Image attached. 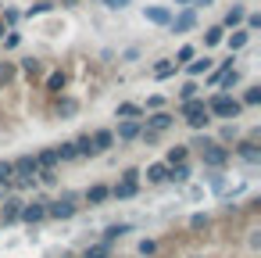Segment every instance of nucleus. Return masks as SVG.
Listing matches in <instances>:
<instances>
[{"instance_id": "nucleus-1", "label": "nucleus", "mask_w": 261, "mask_h": 258, "mask_svg": "<svg viewBox=\"0 0 261 258\" xmlns=\"http://www.w3.org/2000/svg\"><path fill=\"white\" fill-rule=\"evenodd\" d=\"M190 151H197V161L204 165V169H225L229 161H232V154H229V147L225 144H218L215 136H207V133H197V140L190 144Z\"/></svg>"}, {"instance_id": "nucleus-2", "label": "nucleus", "mask_w": 261, "mask_h": 258, "mask_svg": "<svg viewBox=\"0 0 261 258\" xmlns=\"http://www.w3.org/2000/svg\"><path fill=\"white\" fill-rule=\"evenodd\" d=\"M204 104H207V115H211L215 122H240V119L247 115V108L240 104L236 93H222V90H215L211 97H204Z\"/></svg>"}, {"instance_id": "nucleus-3", "label": "nucleus", "mask_w": 261, "mask_h": 258, "mask_svg": "<svg viewBox=\"0 0 261 258\" xmlns=\"http://www.w3.org/2000/svg\"><path fill=\"white\" fill-rule=\"evenodd\" d=\"M79 212H83V194H75V190H61L54 201L47 197V219H54V222H68Z\"/></svg>"}, {"instance_id": "nucleus-4", "label": "nucleus", "mask_w": 261, "mask_h": 258, "mask_svg": "<svg viewBox=\"0 0 261 258\" xmlns=\"http://www.w3.org/2000/svg\"><path fill=\"white\" fill-rule=\"evenodd\" d=\"M229 154H232L236 161L257 169V165H261V140H254V136H240V140L229 144Z\"/></svg>"}, {"instance_id": "nucleus-5", "label": "nucleus", "mask_w": 261, "mask_h": 258, "mask_svg": "<svg viewBox=\"0 0 261 258\" xmlns=\"http://www.w3.org/2000/svg\"><path fill=\"white\" fill-rule=\"evenodd\" d=\"M197 29H200V11H193V8L172 11V22H168V33H172V36H190V33H197Z\"/></svg>"}, {"instance_id": "nucleus-6", "label": "nucleus", "mask_w": 261, "mask_h": 258, "mask_svg": "<svg viewBox=\"0 0 261 258\" xmlns=\"http://www.w3.org/2000/svg\"><path fill=\"white\" fill-rule=\"evenodd\" d=\"M175 122H179V119H175V111H172V108L143 111V126H147V129H154V133H161V136H165V133H172V129H175Z\"/></svg>"}, {"instance_id": "nucleus-7", "label": "nucleus", "mask_w": 261, "mask_h": 258, "mask_svg": "<svg viewBox=\"0 0 261 258\" xmlns=\"http://www.w3.org/2000/svg\"><path fill=\"white\" fill-rule=\"evenodd\" d=\"M22 204H25L22 194L0 197V226H18V219H22Z\"/></svg>"}, {"instance_id": "nucleus-8", "label": "nucleus", "mask_w": 261, "mask_h": 258, "mask_svg": "<svg viewBox=\"0 0 261 258\" xmlns=\"http://www.w3.org/2000/svg\"><path fill=\"white\" fill-rule=\"evenodd\" d=\"M18 222H25L29 229L40 226V222H47V197H25V204H22V219H18Z\"/></svg>"}, {"instance_id": "nucleus-9", "label": "nucleus", "mask_w": 261, "mask_h": 258, "mask_svg": "<svg viewBox=\"0 0 261 258\" xmlns=\"http://www.w3.org/2000/svg\"><path fill=\"white\" fill-rule=\"evenodd\" d=\"M50 101H54V115H58L61 122H72V119L83 111V101H79V97H72L68 90H65V93H58V97H50Z\"/></svg>"}, {"instance_id": "nucleus-10", "label": "nucleus", "mask_w": 261, "mask_h": 258, "mask_svg": "<svg viewBox=\"0 0 261 258\" xmlns=\"http://www.w3.org/2000/svg\"><path fill=\"white\" fill-rule=\"evenodd\" d=\"M90 144H93V154H97V158H104V154H111V151L118 147L111 126H97V129H90Z\"/></svg>"}, {"instance_id": "nucleus-11", "label": "nucleus", "mask_w": 261, "mask_h": 258, "mask_svg": "<svg viewBox=\"0 0 261 258\" xmlns=\"http://www.w3.org/2000/svg\"><path fill=\"white\" fill-rule=\"evenodd\" d=\"M211 65H215V58H211L207 51H200V54H197L193 61H186V65H182L179 72H182L186 79H204V76L211 72Z\"/></svg>"}, {"instance_id": "nucleus-12", "label": "nucleus", "mask_w": 261, "mask_h": 258, "mask_svg": "<svg viewBox=\"0 0 261 258\" xmlns=\"http://www.w3.org/2000/svg\"><path fill=\"white\" fill-rule=\"evenodd\" d=\"M140 129H143V119H118L111 133H115V144H136Z\"/></svg>"}, {"instance_id": "nucleus-13", "label": "nucleus", "mask_w": 261, "mask_h": 258, "mask_svg": "<svg viewBox=\"0 0 261 258\" xmlns=\"http://www.w3.org/2000/svg\"><path fill=\"white\" fill-rule=\"evenodd\" d=\"M172 4H147L143 8V22H150V26H158V29H168V22H172Z\"/></svg>"}, {"instance_id": "nucleus-14", "label": "nucleus", "mask_w": 261, "mask_h": 258, "mask_svg": "<svg viewBox=\"0 0 261 258\" xmlns=\"http://www.w3.org/2000/svg\"><path fill=\"white\" fill-rule=\"evenodd\" d=\"M108 201H111V183H90L83 190V204H90V208H104Z\"/></svg>"}, {"instance_id": "nucleus-15", "label": "nucleus", "mask_w": 261, "mask_h": 258, "mask_svg": "<svg viewBox=\"0 0 261 258\" xmlns=\"http://www.w3.org/2000/svg\"><path fill=\"white\" fill-rule=\"evenodd\" d=\"M68 90V72L65 68H50L47 76H43V93L47 97H58V93H65Z\"/></svg>"}, {"instance_id": "nucleus-16", "label": "nucleus", "mask_w": 261, "mask_h": 258, "mask_svg": "<svg viewBox=\"0 0 261 258\" xmlns=\"http://www.w3.org/2000/svg\"><path fill=\"white\" fill-rule=\"evenodd\" d=\"M250 40H254V33H247V29L240 26V29H229L222 43H225V51H229V54H240V51H247V47H250Z\"/></svg>"}, {"instance_id": "nucleus-17", "label": "nucleus", "mask_w": 261, "mask_h": 258, "mask_svg": "<svg viewBox=\"0 0 261 258\" xmlns=\"http://www.w3.org/2000/svg\"><path fill=\"white\" fill-rule=\"evenodd\" d=\"M243 15H247V0H236V4L225 8V15H222L218 26H222L225 33H229V29H240V26H243Z\"/></svg>"}, {"instance_id": "nucleus-18", "label": "nucleus", "mask_w": 261, "mask_h": 258, "mask_svg": "<svg viewBox=\"0 0 261 258\" xmlns=\"http://www.w3.org/2000/svg\"><path fill=\"white\" fill-rule=\"evenodd\" d=\"M232 65H236V54H229V58L215 61V65H211V72L204 76V86H200V90H215V86H218V79H222V76H225Z\"/></svg>"}, {"instance_id": "nucleus-19", "label": "nucleus", "mask_w": 261, "mask_h": 258, "mask_svg": "<svg viewBox=\"0 0 261 258\" xmlns=\"http://www.w3.org/2000/svg\"><path fill=\"white\" fill-rule=\"evenodd\" d=\"M140 176L147 179V186H165L168 183V165L165 161H150L147 169H140Z\"/></svg>"}, {"instance_id": "nucleus-20", "label": "nucleus", "mask_w": 261, "mask_h": 258, "mask_svg": "<svg viewBox=\"0 0 261 258\" xmlns=\"http://www.w3.org/2000/svg\"><path fill=\"white\" fill-rule=\"evenodd\" d=\"M179 76V65L172 61V58H158L154 65H150V79H158V83H165V79H175Z\"/></svg>"}, {"instance_id": "nucleus-21", "label": "nucleus", "mask_w": 261, "mask_h": 258, "mask_svg": "<svg viewBox=\"0 0 261 258\" xmlns=\"http://www.w3.org/2000/svg\"><path fill=\"white\" fill-rule=\"evenodd\" d=\"M140 190H143V183L118 179V183H111V201H133V197H140Z\"/></svg>"}, {"instance_id": "nucleus-22", "label": "nucleus", "mask_w": 261, "mask_h": 258, "mask_svg": "<svg viewBox=\"0 0 261 258\" xmlns=\"http://www.w3.org/2000/svg\"><path fill=\"white\" fill-rule=\"evenodd\" d=\"M222 40H225V29H222V26H207L197 47H200V51H215V47H222Z\"/></svg>"}, {"instance_id": "nucleus-23", "label": "nucleus", "mask_w": 261, "mask_h": 258, "mask_svg": "<svg viewBox=\"0 0 261 258\" xmlns=\"http://www.w3.org/2000/svg\"><path fill=\"white\" fill-rule=\"evenodd\" d=\"M240 86H243V72H240V68L232 65V68H229V72H225V76L218 79V86H215V90H222V93H236Z\"/></svg>"}, {"instance_id": "nucleus-24", "label": "nucleus", "mask_w": 261, "mask_h": 258, "mask_svg": "<svg viewBox=\"0 0 261 258\" xmlns=\"http://www.w3.org/2000/svg\"><path fill=\"white\" fill-rule=\"evenodd\" d=\"M236 97H240V104H243L247 111H250V108H261V83H247Z\"/></svg>"}, {"instance_id": "nucleus-25", "label": "nucleus", "mask_w": 261, "mask_h": 258, "mask_svg": "<svg viewBox=\"0 0 261 258\" xmlns=\"http://www.w3.org/2000/svg\"><path fill=\"white\" fill-rule=\"evenodd\" d=\"M190 179H193V165H190V161L168 165V183H175V186H186Z\"/></svg>"}, {"instance_id": "nucleus-26", "label": "nucleus", "mask_w": 261, "mask_h": 258, "mask_svg": "<svg viewBox=\"0 0 261 258\" xmlns=\"http://www.w3.org/2000/svg\"><path fill=\"white\" fill-rule=\"evenodd\" d=\"M125 233H133V222H111V226H104V233H100V240L115 247V244H118V240H122Z\"/></svg>"}, {"instance_id": "nucleus-27", "label": "nucleus", "mask_w": 261, "mask_h": 258, "mask_svg": "<svg viewBox=\"0 0 261 258\" xmlns=\"http://www.w3.org/2000/svg\"><path fill=\"white\" fill-rule=\"evenodd\" d=\"M54 11H58L54 0H36V4H29V8L22 11V18H25V22H33V18H43V15H54Z\"/></svg>"}, {"instance_id": "nucleus-28", "label": "nucleus", "mask_w": 261, "mask_h": 258, "mask_svg": "<svg viewBox=\"0 0 261 258\" xmlns=\"http://www.w3.org/2000/svg\"><path fill=\"white\" fill-rule=\"evenodd\" d=\"M15 65H18V76H25V79H40V76H43V61L33 58V54L22 58V61H15Z\"/></svg>"}, {"instance_id": "nucleus-29", "label": "nucleus", "mask_w": 261, "mask_h": 258, "mask_svg": "<svg viewBox=\"0 0 261 258\" xmlns=\"http://www.w3.org/2000/svg\"><path fill=\"white\" fill-rule=\"evenodd\" d=\"M190 154H193L190 144H172V147H165V158L161 161L165 165H179V161H190Z\"/></svg>"}, {"instance_id": "nucleus-30", "label": "nucleus", "mask_w": 261, "mask_h": 258, "mask_svg": "<svg viewBox=\"0 0 261 258\" xmlns=\"http://www.w3.org/2000/svg\"><path fill=\"white\" fill-rule=\"evenodd\" d=\"M11 165H15V176H36L40 172L36 154H18V158H11Z\"/></svg>"}, {"instance_id": "nucleus-31", "label": "nucleus", "mask_w": 261, "mask_h": 258, "mask_svg": "<svg viewBox=\"0 0 261 258\" xmlns=\"http://www.w3.org/2000/svg\"><path fill=\"white\" fill-rule=\"evenodd\" d=\"M193 97H200V79H182L179 90H175V104L179 101H193Z\"/></svg>"}, {"instance_id": "nucleus-32", "label": "nucleus", "mask_w": 261, "mask_h": 258, "mask_svg": "<svg viewBox=\"0 0 261 258\" xmlns=\"http://www.w3.org/2000/svg\"><path fill=\"white\" fill-rule=\"evenodd\" d=\"M36 165H40V169H61L58 147H40V151H36Z\"/></svg>"}, {"instance_id": "nucleus-33", "label": "nucleus", "mask_w": 261, "mask_h": 258, "mask_svg": "<svg viewBox=\"0 0 261 258\" xmlns=\"http://www.w3.org/2000/svg\"><path fill=\"white\" fill-rule=\"evenodd\" d=\"M115 119H143V104L118 101V104H115Z\"/></svg>"}, {"instance_id": "nucleus-34", "label": "nucleus", "mask_w": 261, "mask_h": 258, "mask_svg": "<svg viewBox=\"0 0 261 258\" xmlns=\"http://www.w3.org/2000/svg\"><path fill=\"white\" fill-rule=\"evenodd\" d=\"M18 79V65L15 61H4V58H0V90H8L11 83Z\"/></svg>"}, {"instance_id": "nucleus-35", "label": "nucleus", "mask_w": 261, "mask_h": 258, "mask_svg": "<svg viewBox=\"0 0 261 258\" xmlns=\"http://www.w3.org/2000/svg\"><path fill=\"white\" fill-rule=\"evenodd\" d=\"M197 54H200V47H197V43H179V51L172 54V61H175V65L182 68V65H186V61H193Z\"/></svg>"}, {"instance_id": "nucleus-36", "label": "nucleus", "mask_w": 261, "mask_h": 258, "mask_svg": "<svg viewBox=\"0 0 261 258\" xmlns=\"http://www.w3.org/2000/svg\"><path fill=\"white\" fill-rule=\"evenodd\" d=\"M240 136H243V133H240V122H222V129H218V136H215V140L229 147V144H232V140H240Z\"/></svg>"}, {"instance_id": "nucleus-37", "label": "nucleus", "mask_w": 261, "mask_h": 258, "mask_svg": "<svg viewBox=\"0 0 261 258\" xmlns=\"http://www.w3.org/2000/svg\"><path fill=\"white\" fill-rule=\"evenodd\" d=\"M83 258H115V247L104 244V240H93V244L83 251Z\"/></svg>"}, {"instance_id": "nucleus-38", "label": "nucleus", "mask_w": 261, "mask_h": 258, "mask_svg": "<svg viewBox=\"0 0 261 258\" xmlns=\"http://www.w3.org/2000/svg\"><path fill=\"white\" fill-rule=\"evenodd\" d=\"M54 147H58V158H61V165H68V161H79L75 140H61V144H54Z\"/></svg>"}, {"instance_id": "nucleus-39", "label": "nucleus", "mask_w": 261, "mask_h": 258, "mask_svg": "<svg viewBox=\"0 0 261 258\" xmlns=\"http://www.w3.org/2000/svg\"><path fill=\"white\" fill-rule=\"evenodd\" d=\"M0 22H4L8 29H18V26H22V11L11 8V4H4V8H0Z\"/></svg>"}, {"instance_id": "nucleus-40", "label": "nucleus", "mask_w": 261, "mask_h": 258, "mask_svg": "<svg viewBox=\"0 0 261 258\" xmlns=\"http://www.w3.org/2000/svg\"><path fill=\"white\" fill-rule=\"evenodd\" d=\"M186 226H190V233H204V229H211V215L207 212H193Z\"/></svg>"}, {"instance_id": "nucleus-41", "label": "nucleus", "mask_w": 261, "mask_h": 258, "mask_svg": "<svg viewBox=\"0 0 261 258\" xmlns=\"http://www.w3.org/2000/svg\"><path fill=\"white\" fill-rule=\"evenodd\" d=\"M75 151H79V161L97 158V154H93V144H90V133H79V136H75Z\"/></svg>"}, {"instance_id": "nucleus-42", "label": "nucleus", "mask_w": 261, "mask_h": 258, "mask_svg": "<svg viewBox=\"0 0 261 258\" xmlns=\"http://www.w3.org/2000/svg\"><path fill=\"white\" fill-rule=\"evenodd\" d=\"M58 183H61L58 169H40V172H36V186H50V190H54Z\"/></svg>"}, {"instance_id": "nucleus-43", "label": "nucleus", "mask_w": 261, "mask_h": 258, "mask_svg": "<svg viewBox=\"0 0 261 258\" xmlns=\"http://www.w3.org/2000/svg\"><path fill=\"white\" fill-rule=\"evenodd\" d=\"M0 47H4V54L18 51V47H22V33H18V29H8V33H4V40H0Z\"/></svg>"}, {"instance_id": "nucleus-44", "label": "nucleus", "mask_w": 261, "mask_h": 258, "mask_svg": "<svg viewBox=\"0 0 261 258\" xmlns=\"http://www.w3.org/2000/svg\"><path fill=\"white\" fill-rule=\"evenodd\" d=\"M158 247H161V244H158L154 237H143V240L136 244V251H140V258H158Z\"/></svg>"}, {"instance_id": "nucleus-45", "label": "nucleus", "mask_w": 261, "mask_h": 258, "mask_svg": "<svg viewBox=\"0 0 261 258\" xmlns=\"http://www.w3.org/2000/svg\"><path fill=\"white\" fill-rule=\"evenodd\" d=\"M243 29H247V33H257V29H261V11H257V8H247V15H243Z\"/></svg>"}, {"instance_id": "nucleus-46", "label": "nucleus", "mask_w": 261, "mask_h": 258, "mask_svg": "<svg viewBox=\"0 0 261 258\" xmlns=\"http://www.w3.org/2000/svg\"><path fill=\"white\" fill-rule=\"evenodd\" d=\"M136 144H143V147H158L161 144V133H154V129H140V136H136Z\"/></svg>"}, {"instance_id": "nucleus-47", "label": "nucleus", "mask_w": 261, "mask_h": 258, "mask_svg": "<svg viewBox=\"0 0 261 258\" xmlns=\"http://www.w3.org/2000/svg\"><path fill=\"white\" fill-rule=\"evenodd\" d=\"M207 183H211V194H225V186H229V179L222 176V169H215V176H207Z\"/></svg>"}, {"instance_id": "nucleus-48", "label": "nucleus", "mask_w": 261, "mask_h": 258, "mask_svg": "<svg viewBox=\"0 0 261 258\" xmlns=\"http://www.w3.org/2000/svg\"><path fill=\"white\" fill-rule=\"evenodd\" d=\"M143 58V47H125L122 54H118V61H125V65H133V61H140Z\"/></svg>"}, {"instance_id": "nucleus-49", "label": "nucleus", "mask_w": 261, "mask_h": 258, "mask_svg": "<svg viewBox=\"0 0 261 258\" xmlns=\"http://www.w3.org/2000/svg\"><path fill=\"white\" fill-rule=\"evenodd\" d=\"M158 108H168V101H165L161 93H150V97H147V104H143V111H158Z\"/></svg>"}, {"instance_id": "nucleus-50", "label": "nucleus", "mask_w": 261, "mask_h": 258, "mask_svg": "<svg viewBox=\"0 0 261 258\" xmlns=\"http://www.w3.org/2000/svg\"><path fill=\"white\" fill-rule=\"evenodd\" d=\"M118 179H129V183H143V176H140V165H129V169H122V172H118Z\"/></svg>"}, {"instance_id": "nucleus-51", "label": "nucleus", "mask_w": 261, "mask_h": 258, "mask_svg": "<svg viewBox=\"0 0 261 258\" xmlns=\"http://www.w3.org/2000/svg\"><path fill=\"white\" fill-rule=\"evenodd\" d=\"M11 176H15V165H11V158H0V183H11Z\"/></svg>"}, {"instance_id": "nucleus-52", "label": "nucleus", "mask_w": 261, "mask_h": 258, "mask_svg": "<svg viewBox=\"0 0 261 258\" xmlns=\"http://www.w3.org/2000/svg\"><path fill=\"white\" fill-rule=\"evenodd\" d=\"M100 4H104L108 11H129V8H133V0H100Z\"/></svg>"}, {"instance_id": "nucleus-53", "label": "nucleus", "mask_w": 261, "mask_h": 258, "mask_svg": "<svg viewBox=\"0 0 261 258\" xmlns=\"http://www.w3.org/2000/svg\"><path fill=\"white\" fill-rule=\"evenodd\" d=\"M211 4H215V0H193V4H190V8H193V11H207Z\"/></svg>"}, {"instance_id": "nucleus-54", "label": "nucleus", "mask_w": 261, "mask_h": 258, "mask_svg": "<svg viewBox=\"0 0 261 258\" xmlns=\"http://www.w3.org/2000/svg\"><path fill=\"white\" fill-rule=\"evenodd\" d=\"M58 8H79V0H54Z\"/></svg>"}, {"instance_id": "nucleus-55", "label": "nucleus", "mask_w": 261, "mask_h": 258, "mask_svg": "<svg viewBox=\"0 0 261 258\" xmlns=\"http://www.w3.org/2000/svg\"><path fill=\"white\" fill-rule=\"evenodd\" d=\"M193 0H172V8H190Z\"/></svg>"}, {"instance_id": "nucleus-56", "label": "nucleus", "mask_w": 261, "mask_h": 258, "mask_svg": "<svg viewBox=\"0 0 261 258\" xmlns=\"http://www.w3.org/2000/svg\"><path fill=\"white\" fill-rule=\"evenodd\" d=\"M4 33H8V26H4V22H0V40H4Z\"/></svg>"}, {"instance_id": "nucleus-57", "label": "nucleus", "mask_w": 261, "mask_h": 258, "mask_svg": "<svg viewBox=\"0 0 261 258\" xmlns=\"http://www.w3.org/2000/svg\"><path fill=\"white\" fill-rule=\"evenodd\" d=\"M193 258H204V254H193Z\"/></svg>"}, {"instance_id": "nucleus-58", "label": "nucleus", "mask_w": 261, "mask_h": 258, "mask_svg": "<svg viewBox=\"0 0 261 258\" xmlns=\"http://www.w3.org/2000/svg\"><path fill=\"white\" fill-rule=\"evenodd\" d=\"M0 8H4V0H0Z\"/></svg>"}]
</instances>
